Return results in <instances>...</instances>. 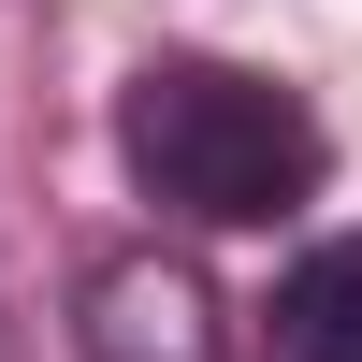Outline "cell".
Masks as SVG:
<instances>
[{
	"label": "cell",
	"instance_id": "3957f363",
	"mask_svg": "<svg viewBox=\"0 0 362 362\" xmlns=\"http://www.w3.org/2000/svg\"><path fill=\"white\" fill-rule=\"evenodd\" d=\"M261 362H362V232H319L261 305Z\"/></svg>",
	"mask_w": 362,
	"mask_h": 362
},
{
	"label": "cell",
	"instance_id": "6da1fadb",
	"mask_svg": "<svg viewBox=\"0 0 362 362\" xmlns=\"http://www.w3.org/2000/svg\"><path fill=\"white\" fill-rule=\"evenodd\" d=\"M116 160H131V189L160 203V218H189V232H276V218L319 203L334 145H319L305 87L247 73V58H145V73L116 87Z\"/></svg>",
	"mask_w": 362,
	"mask_h": 362
},
{
	"label": "cell",
	"instance_id": "7a4b0ae2",
	"mask_svg": "<svg viewBox=\"0 0 362 362\" xmlns=\"http://www.w3.org/2000/svg\"><path fill=\"white\" fill-rule=\"evenodd\" d=\"M87 362H232V305L203 290V261L174 247H116L87 261Z\"/></svg>",
	"mask_w": 362,
	"mask_h": 362
},
{
	"label": "cell",
	"instance_id": "277c9868",
	"mask_svg": "<svg viewBox=\"0 0 362 362\" xmlns=\"http://www.w3.org/2000/svg\"><path fill=\"white\" fill-rule=\"evenodd\" d=\"M0 362H15V319H0Z\"/></svg>",
	"mask_w": 362,
	"mask_h": 362
}]
</instances>
